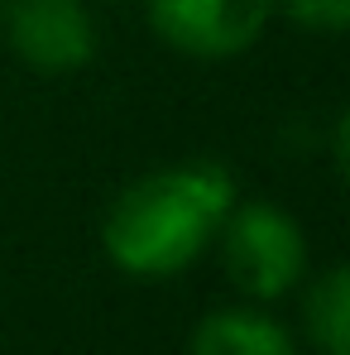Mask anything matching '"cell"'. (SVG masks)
<instances>
[{
  "label": "cell",
  "mask_w": 350,
  "mask_h": 355,
  "mask_svg": "<svg viewBox=\"0 0 350 355\" xmlns=\"http://www.w3.org/2000/svg\"><path fill=\"white\" fill-rule=\"evenodd\" d=\"M231 207L235 178L226 164H168L116 192L101 221V250L130 279H173L207 254Z\"/></svg>",
  "instance_id": "1"
},
{
  "label": "cell",
  "mask_w": 350,
  "mask_h": 355,
  "mask_svg": "<svg viewBox=\"0 0 350 355\" xmlns=\"http://www.w3.org/2000/svg\"><path fill=\"white\" fill-rule=\"evenodd\" d=\"M0 10H5V0H0Z\"/></svg>",
  "instance_id": "8"
},
{
  "label": "cell",
  "mask_w": 350,
  "mask_h": 355,
  "mask_svg": "<svg viewBox=\"0 0 350 355\" xmlns=\"http://www.w3.org/2000/svg\"><path fill=\"white\" fill-rule=\"evenodd\" d=\"M274 10V0H144L149 29L173 53L202 62L250 53L264 39Z\"/></svg>",
  "instance_id": "3"
},
{
  "label": "cell",
  "mask_w": 350,
  "mask_h": 355,
  "mask_svg": "<svg viewBox=\"0 0 350 355\" xmlns=\"http://www.w3.org/2000/svg\"><path fill=\"white\" fill-rule=\"evenodd\" d=\"M0 15L15 58L44 77L77 72L96 58V19L87 0H10Z\"/></svg>",
  "instance_id": "4"
},
{
  "label": "cell",
  "mask_w": 350,
  "mask_h": 355,
  "mask_svg": "<svg viewBox=\"0 0 350 355\" xmlns=\"http://www.w3.org/2000/svg\"><path fill=\"white\" fill-rule=\"evenodd\" d=\"M216 240H221L226 279L254 302L292 293L307 274V236L274 202H235Z\"/></svg>",
  "instance_id": "2"
},
{
  "label": "cell",
  "mask_w": 350,
  "mask_h": 355,
  "mask_svg": "<svg viewBox=\"0 0 350 355\" xmlns=\"http://www.w3.org/2000/svg\"><path fill=\"white\" fill-rule=\"evenodd\" d=\"M192 355H297L288 327L259 307H216L197 322Z\"/></svg>",
  "instance_id": "5"
},
{
  "label": "cell",
  "mask_w": 350,
  "mask_h": 355,
  "mask_svg": "<svg viewBox=\"0 0 350 355\" xmlns=\"http://www.w3.org/2000/svg\"><path fill=\"white\" fill-rule=\"evenodd\" d=\"M274 5L307 34H341L350 24V0H274Z\"/></svg>",
  "instance_id": "7"
},
{
  "label": "cell",
  "mask_w": 350,
  "mask_h": 355,
  "mask_svg": "<svg viewBox=\"0 0 350 355\" xmlns=\"http://www.w3.org/2000/svg\"><path fill=\"white\" fill-rule=\"evenodd\" d=\"M302 327L322 355H350V269L331 264L302 297Z\"/></svg>",
  "instance_id": "6"
}]
</instances>
